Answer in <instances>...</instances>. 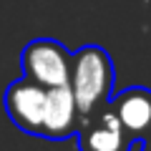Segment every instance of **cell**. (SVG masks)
I'll use <instances>...</instances> for the list:
<instances>
[{
    "instance_id": "1",
    "label": "cell",
    "mask_w": 151,
    "mask_h": 151,
    "mask_svg": "<svg viewBox=\"0 0 151 151\" xmlns=\"http://www.w3.org/2000/svg\"><path fill=\"white\" fill-rule=\"evenodd\" d=\"M116 70L106 48L101 45H83L70 53V73L68 88L73 93L78 116L86 119L108 103L113 93Z\"/></svg>"
},
{
    "instance_id": "2",
    "label": "cell",
    "mask_w": 151,
    "mask_h": 151,
    "mask_svg": "<svg viewBox=\"0 0 151 151\" xmlns=\"http://www.w3.org/2000/svg\"><path fill=\"white\" fill-rule=\"evenodd\" d=\"M20 65H23V76L43 88L68 86L70 50L53 38H38L23 48Z\"/></svg>"
},
{
    "instance_id": "3",
    "label": "cell",
    "mask_w": 151,
    "mask_h": 151,
    "mask_svg": "<svg viewBox=\"0 0 151 151\" xmlns=\"http://www.w3.org/2000/svg\"><path fill=\"white\" fill-rule=\"evenodd\" d=\"M76 139L78 151H134L141 146V141H131L108 103L96 113L81 119Z\"/></svg>"
},
{
    "instance_id": "4",
    "label": "cell",
    "mask_w": 151,
    "mask_h": 151,
    "mask_svg": "<svg viewBox=\"0 0 151 151\" xmlns=\"http://www.w3.org/2000/svg\"><path fill=\"white\" fill-rule=\"evenodd\" d=\"M45 91L35 81L23 76L20 81H13L5 88V113L20 131L40 136L43 126V108H45Z\"/></svg>"
},
{
    "instance_id": "5",
    "label": "cell",
    "mask_w": 151,
    "mask_h": 151,
    "mask_svg": "<svg viewBox=\"0 0 151 151\" xmlns=\"http://www.w3.org/2000/svg\"><path fill=\"white\" fill-rule=\"evenodd\" d=\"M108 106L131 141H144L146 136H151V88L131 86L121 93H111Z\"/></svg>"
},
{
    "instance_id": "6",
    "label": "cell",
    "mask_w": 151,
    "mask_h": 151,
    "mask_svg": "<svg viewBox=\"0 0 151 151\" xmlns=\"http://www.w3.org/2000/svg\"><path fill=\"white\" fill-rule=\"evenodd\" d=\"M81 126V116L76 108L73 93L68 86H55L45 91V108H43V126L40 136L50 141H63L76 136Z\"/></svg>"
},
{
    "instance_id": "7",
    "label": "cell",
    "mask_w": 151,
    "mask_h": 151,
    "mask_svg": "<svg viewBox=\"0 0 151 151\" xmlns=\"http://www.w3.org/2000/svg\"><path fill=\"white\" fill-rule=\"evenodd\" d=\"M141 151H151V136H146V139L141 141Z\"/></svg>"
},
{
    "instance_id": "8",
    "label": "cell",
    "mask_w": 151,
    "mask_h": 151,
    "mask_svg": "<svg viewBox=\"0 0 151 151\" xmlns=\"http://www.w3.org/2000/svg\"><path fill=\"white\" fill-rule=\"evenodd\" d=\"M134 151H141V146H139V149H134Z\"/></svg>"
}]
</instances>
